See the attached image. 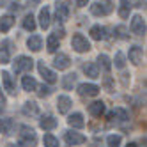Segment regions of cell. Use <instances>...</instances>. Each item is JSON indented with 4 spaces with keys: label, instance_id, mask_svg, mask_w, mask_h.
Segmentation results:
<instances>
[{
    "label": "cell",
    "instance_id": "32",
    "mask_svg": "<svg viewBox=\"0 0 147 147\" xmlns=\"http://www.w3.org/2000/svg\"><path fill=\"white\" fill-rule=\"evenodd\" d=\"M107 142H108V147H119L121 145V136L119 135H110L107 138Z\"/></svg>",
    "mask_w": 147,
    "mask_h": 147
},
{
    "label": "cell",
    "instance_id": "33",
    "mask_svg": "<svg viewBox=\"0 0 147 147\" xmlns=\"http://www.w3.org/2000/svg\"><path fill=\"white\" fill-rule=\"evenodd\" d=\"M115 36H117L119 39H128V36H126V28H124V27H115Z\"/></svg>",
    "mask_w": 147,
    "mask_h": 147
},
{
    "label": "cell",
    "instance_id": "3",
    "mask_svg": "<svg viewBox=\"0 0 147 147\" xmlns=\"http://www.w3.org/2000/svg\"><path fill=\"white\" fill-rule=\"evenodd\" d=\"M34 66V60L30 59V57H25V55H20L16 57L14 60V71L16 73H23V71H30Z\"/></svg>",
    "mask_w": 147,
    "mask_h": 147
},
{
    "label": "cell",
    "instance_id": "14",
    "mask_svg": "<svg viewBox=\"0 0 147 147\" xmlns=\"http://www.w3.org/2000/svg\"><path fill=\"white\" fill-rule=\"evenodd\" d=\"M67 122H69L71 128H83V126H85V121H83V115L82 113H73V115H69Z\"/></svg>",
    "mask_w": 147,
    "mask_h": 147
},
{
    "label": "cell",
    "instance_id": "15",
    "mask_svg": "<svg viewBox=\"0 0 147 147\" xmlns=\"http://www.w3.org/2000/svg\"><path fill=\"white\" fill-rule=\"evenodd\" d=\"M67 16H69L67 5H66L64 2H59V4H57V20L62 23V22H66V20H67Z\"/></svg>",
    "mask_w": 147,
    "mask_h": 147
},
{
    "label": "cell",
    "instance_id": "31",
    "mask_svg": "<svg viewBox=\"0 0 147 147\" xmlns=\"http://www.w3.org/2000/svg\"><path fill=\"white\" fill-rule=\"evenodd\" d=\"M124 66H126V57H124V53L117 51V53H115V67L124 69Z\"/></svg>",
    "mask_w": 147,
    "mask_h": 147
},
{
    "label": "cell",
    "instance_id": "7",
    "mask_svg": "<svg viewBox=\"0 0 147 147\" xmlns=\"http://www.w3.org/2000/svg\"><path fill=\"white\" fill-rule=\"evenodd\" d=\"M66 142L69 144V145H78V144H85V136L83 135H80V133H75V131H66Z\"/></svg>",
    "mask_w": 147,
    "mask_h": 147
},
{
    "label": "cell",
    "instance_id": "38",
    "mask_svg": "<svg viewBox=\"0 0 147 147\" xmlns=\"http://www.w3.org/2000/svg\"><path fill=\"white\" fill-rule=\"evenodd\" d=\"M0 105H5V98H4V94H2V89H0Z\"/></svg>",
    "mask_w": 147,
    "mask_h": 147
},
{
    "label": "cell",
    "instance_id": "25",
    "mask_svg": "<svg viewBox=\"0 0 147 147\" xmlns=\"http://www.w3.org/2000/svg\"><path fill=\"white\" fill-rule=\"evenodd\" d=\"M39 108H37V105L34 101H27L25 103V107H23V113L25 115H37Z\"/></svg>",
    "mask_w": 147,
    "mask_h": 147
},
{
    "label": "cell",
    "instance_id": "8",
    "mask_svg": "<svg viewBox=\"0 0 147 147\" xmlns=\"http://www.w3.org/2000/svg\"><path fill=\"white\" fill-rule=\"evenodd\" d=\"M2 82H4V89L7 90V94H11V96H14L16 90H14V83H13V76L9 75L7 71L2 73Z\"/></svg>",
    "mask_w": 147,
    "mask_h": 147
},
{
    "label": "cell",
    "instance_id": "35",
    "mask_svg": "<svg viewBox=\"0 0 147 147\" xmlns=\"http://www.w3.org/2000/svg\"><path fill=\"white\" fill-rule=\"evenodd\" d=\"M51 94V89L50 87H46V85H41L39 87V96L41 98H46V96H50Z\"/></svg>",
    "mask_w": 147,
    "mask_h": 147
},
{
    "label": "cell",
    "instance_id": "5",
    "mask_svg": "<svg viewBox=\"0 0 147 147\" xmlns=\"http://www.w3.org/2000/svg\"><path fill=\"white\" fill-rule=\"evenodd\" d=\"M131 32L136 34V36L145 34V22H144V18L140 14L133 16V20H131Z\"/></svg>",
    "mask_w": 147,
    "mask_h": 147
},
{
    "label": "cell",
    "instance_id": "16",
    "mask_svg": "<svg viewBox=\"0 0 147 147\" xmlns=\"http://www.w3.org/2000/svg\"><path fill=\"white\" fill-rule=\"evenodd\" d=\"M39 126H41V128H43V129L50 131V129L57 128V119H53V117H51V115H46V117H43V119H41Z\"/></svg>",
    "mask_w": 147,
    "mask_h": 147
},
{
    "label": "cell",
    "instance_id": "2",
    "mask_svg": "<svg viewBox=\"0 0 147 147\" xmlns=\"http://www.w3.org/2000/svg\"><path fill=\"white\" fill-rule=\"evenodd\" d=\"M71 45H73V50L78 51V53H85V51L90 50V43L87 41V37L82 36V34H75V36H73Z\"/></svg>",
    "mask_w": 147,
    "mask_h": 147
},
{
    "label": "cell",
    "instance_id": "27",
    "mask_svg": "<svg viewBox=\"0 0 147 147\" xmlns=\"http://www.w3.org/2000/svg\"><path fill=\"white\" fill-rule=\"evenodd\" d=\"M11 129H13V119H2L0 121V131H2L4 135H9L11 133Z\"/></svg>",
    "mask_w": 147,
    "mask_h": 147
},
{
    "label": "cell",
    "instance_id": "26",
    "mask_svg": "<svg viewBox=\"0 0 147 147\" xmlns=\"http://www.w3.org/2000/svg\"><path fill=\"white\" fill-rule=\"evenodd\" d=\"M98 62H99V66H101L105 71H107V73L112 69V60H110V57H108V55H105V53H103V55H99V57H98Z\"/></svg>",
    "mask_w": 147,
    "mask_h": 147
},
{
    "label": "cell",
    "instance_id": "18",
    "mask_svg": "<svg viewBox=\"0 0 147 147\" xmlns=\"http://www.w3.org/2000/svg\"><path fill=\"white\" fill-rule=\"evenodd\" d=\"M13 25H14V18L11 14H5V16L0 18V30H2V32H7Z\"/></svg>",
    "mask_w": 147,
    "mask_h": 147
},
{
    "label": "cell",
    "instance_id": "21",
    "mask_svg": "<svg viewBox=\"0 0 147 147\" xmlns=\"http://www.w3.org/2000/svg\"><path fill=\"white\" fill-rule=\"evenodd\" d=\"M83 71H85V75L89 78H99V69L96 64H85L83 66Z\"/></svg>",
    "mask_w": 147,
    "mask_h": 147
},
{
    "label": "cell",
    "instance_id": "20",
    "mask_svg": "<svg viewBox=\"0 0 147 147\" xmlns=\"http://www.w3.org/2000/svg\"><path fill=\"white\" fill-rule=\"evenodd\" d=\"M46 46H48V51H50V53L57 51V48H59V36H55V34L48 36V39H46Z\"/></svg>",
    "mask_w": 147,
    "mask_h": 147
},
{
    "label": "cell",
    "instance_id": "11",
    "mask_svg": "<svg viewBox=\"0 0 147 147\" xmlns=\"http://www.w3.org/2000/svg\"><path fill=\"white\" fill-rule=\"evenodd\" d=\"M89 112L90 115H94V117H101V115L105 113V103L103 101H94L89 105Z\"/></svg>",
    "mask_w": 147,
    "mask_h": 147
},
{
    "label": "cell",
    "instance_id": "23",
    "mask_svg": "<svg viewBox=\"0 0 147 147\" xmlns=\"http://www.w3.org/2000/svg\"><path fill=\"white\" fill-rule=\"evenodd\" d=\"M90 37L96 39V41L105 39V28H103L101 25H94V27L90 28Z\"/></svg>",
    "mask_w": 147,
    "mask_h": 147
},
{
    "label": "cell",
    "instance_id": "12",
    "mask_svg": "<svg viewBox=\"0 0 147 147\" xmlns=\"http://www.w3.org/2000/svg\"><path fill=\"white\" fill-rule=\"evenodd\" d=\"M39 25H41L43 30H46L50 27V9L46 5L41 9V13H39Z\"/></svg>",
    "mask_w": 147,
    "mask_h": 147
},
{
    "label": "cell",
    "instance_id": "34",
    "mask_svg": "<svg viewBox=\"0 0 147 147\" xmlns=\"http://www.w3.org/2000/svg\"><path fill=\"white\" fill-rule=\"evenodd\" d=\"M112 115H117V117H119L121 121H126V119H128V113H126V112H124L122 108H115Z\"/></svg>",
    "mask_w": 147,
    "mask_h": 147
},
{
    "label": "cell",
    "instance_id": "24",
    "mask_svg": "<svg viewBox=\"0 0 147 147\" xmlns=\"http://www.w3.org/2000/svg\"><path fill=\"white\" fill-rule=\"evenodd\" d=\"M90 13H92L94 16H105V14H108L107 9H105V5H103L101 2H94V4L90 5Z\"/></svg>",
    "mask_w": 147,
    "mask_h": 147
},
{
    "label": "cell",
    "instance_id": "28",
    "mask_svg": "<svg viewBox=\"0 0 147 147\" xmlns=\"http://www.w3.org/2000/svg\"><path fill=\"white\" fill-rule=\"evenodd\" d=\"M43 142H45V147H59V138H55L51 133H46L45 135Z\"/></svg>",
    "mask_w": 147,
    "mask_h": 147
},
{
    "label": "cell",
    "instance_id": "10",
    "mask_svg": "<svg viewBox=\"0 0 147 147\" xmlns=\"http://www.w3.org/2000/svg\"><path fill=\"white\" fill-rule=\"evenodd\" d=\"M71 99L67 98V96H59V99H57V108H59V112L60 113H67L69 110H71Z\"/></svg>",
    "mask_w": 147,
    "mask_h": 147
},
{
    "label": "cell",
    "instance_id": "1",
    "mask_svg": "<svg viewBox=\"0 0 147 147\" xmlns=\"http://www.w3.org/2000/svg\"><path fill=\"white\" fill-rule=\"evenodd\" d=\"M20 144L23 147H36L37 138L32 128H27V126H22V133H20Z\"/></svg>",
    "mask_w": 147,
    "mask_h": 147
},
{
    "label": "cell",
    "instance_id": "17",
    "mask_svg": "<svg viewBox=\"0 0 147 147\" xmlns=\"http://www.w3.org/2000/svg\"><path fill=\"white\" fill-rule=\"evenodd\" d=\"M27 46L32 50V51H39L41 46H43V39H41L39 36H30L28 41H27Z\"/></svg>",
    "mask_w": 147,
    "mask_h": 147
},
{
    "label": "cell",
    "instance_id": "37",
    "mask_svg": "<svg viewBox=\"0 0 147 147\" xmlns=\"http://www.w3.org/2000/svg\"><path fill=\"white\" fill-rule=\"evenodd\" d=\"M87 2H89V0H76V5H78V7H85Z\"/></svg>",
    "mask_w": 147,
    "mask_h": 147
},
{
    "label": "cell",
    "instance_id": "30",
    "mask_svg": "<svg viewBox=\"0 0 147 147\" xmlns=\"http://www.w3.org/2000/svg\"><path fill=\"white\" fill-rule=\"evenodd\" d=\"M75 82H76V75H75V73H73V75H66L64 80H62V87H64V89H71Z\"/></svg>",
    "mask_w": 147,
    "mask_h": 147
},
{
    "label": "cell",
    "instance_id": "6",
    "mask_svg": "<svg viewBox=\"0 0 147 147\" xmlns=\"http://www.w3.org/2000/svg\"><path fill=\"white\" fill-rule=\"evenodd\" d=\"M37 69H39V73H41V76H43L45 82H48V83H55V82H57V75L45 66V62H39V64H37Z\"/></svg>",
    "mask_w": 147,
    "mask_h": 147
},
{
    "label": "cell",
    "instance_id": "22",
    "mask_svg": "<svg viewBox=\"0 0 147 147\" xmlns=\"http://www.w3.org/2000/svg\"><path fill=\"white\" fill-rule=\"evenodd\" d=\"M22 85H23V90H28V92L37 89V83H36V80H34L32 76H23Z\"/></svg>",
    "mask_w": 147,
    "mask_h": 147
},
{
    "label": "cell",
    "instance_id": "36",
    "mask_svg": "<svg viewBox=\"0 0 147 147\" xmlns=\"http://www.w3.org/2000/svg\"><path fill=\"white\" fill-rule=\"evenodd\" d=\"M7 62H9V53L0 51V64H7Z\"/></svg>",
    "mask_w": 147,
    "mask_h": 147
},
{
    "label": "cell",
    "instance_id": "9",
    "mask_svg": "<svg viewBox=\"0 0 147 147\" xmlns=\"http://www.w3.org/2000/svg\"><path fill=\"white\" fill-rule=\"evenodd\" d=\"M69 64H71V60H69V57H67L66 53H59V55L55 57V60H53V66H55L57 69H67Z\"/></svg>",
    "mask_w": 147,
    "mask_h": 147
},
{
    "label": "cell",
    "instance_id": "39",
    "mask_svg": "<svg viewBox=\"0 0 147 147\" xmlns=\"http://www.w3.org/2000/svg\"><path fill=\"white\" fill-rule=\"evenodd\" d=\"M126 147H138V145H136V144H128Z\"/></svg>",
    "mask_w": 147,
    "mask_h": 147
},
{
    "label": "cell",
    "instance_id": "13",
    "mask_svg": "<svg viewBox=\"0 0 147 147\" xmlns=\"http://www.w3.org/2000/svg\"><path fill=\"white\" fill-rule=\"evenodd\" d=\"M129 62H133L135 66H138L142 62V48L140 46H131L129 48Z\"/></svg>",
    "mask_w": 147,
    "mask_h": 147
},
{
    "label": "cell",
    "instance_id": "19",
    "mask_svg": "<svg viewBox=\"0 0 147 147\" xmlns=\"http://www.w3.org/2000/svg\"><path fill=\"white\" fill-rule=\"evenodd\" d=\"M129 11H131L129 0H121V2H119V16L121 18H128L129 16Z\"/></svg>",
    "mask_w": 147,
    "mask_h": 147
},
{
    "label": "cell",
    "instance_id": "29",
    "mask_svg": "<svg viewBox=\"0 0 147 147\" xmlns=\"http://www.w3.org/2000/svg\"><path fill=\"white\" fill-rule=\"evenodd\" d=\"M23 28H25V30H30V32L36 28V20H34L32 14H27V16L23 18Z\"/></svg>",
    "mask_w": 147,
    "mask_h": 147
},
{
    "label": "cell",
    "instance_id": "40",
    "mask_svg": "<svg viewBox=\"0 0 147 147\" xmlns=\"http://www.w3.org/2000/svg\"><path fill=\"white\" fill-rule=\"evenodd\" d=\"M7 147H14V145H7Z\"/></svg>",
    "mask_w": 147,
    "mask_h": 147
},
{
    "label": "cell",
    "instance_id": "4",
    "mask_svg": "<svg viewBox=\"0 0 147 147\" xmlns=\"http://www.w3.org/2000/svg\"><path fill=\"white\" fill-rule=\"evenodd\" d=\"M78 92H80V96L94 98V96L99 94V87L94 85V83H82V85H78Z\"/></svg>",
    "mask_w": 147,
    "mask_h": 147
}]
</instances>
